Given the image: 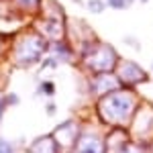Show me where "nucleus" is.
Listing matches in <instances>:
<instances>
[{
	"mask_svg": "<svg viewBox=\"0 0 153 153\" xmlns=\"http://www.w3.org/2000/svg\"><path fill=\"white\" fill-rule=\"evenodd\" d=\"M39 92L43 96H53L55 94V84L51 82V80H45V82L39 84Z\"/></svg>",
	"mask_w": 153,
	"mask_h": 153,
	"instance_id": "12",
	"label": "nucleus"
},
{
	"mask_svg": "<svg viewBox=\"0 0 153 153\" xmlns=\"http://www.w3.org/2000/svg\"><path fill=\"white\" fill-rule=\"evenodd\" d=\"M100 114L104 117V120L108 123H114V125H123L127 123L135 108V98L127 92H120V90H114L110 94H104L102 100H100Z\"/></svg>",
	"mask_w": 153,
	"mask_h": 153,
	"instance_id": "1",
	"label": "nucleus"
},
{
	"mask_svg": "<svg viewBox=\"0 0 153 153\" xmlns=\"http://www.w3.org/2000/svg\"><path fill=\"white\" fill-rule=\"evenodd\" d=\"M106 0H86V8L90 12H94V14H100V12L106 10Z\"/></svg>",
	"mask_w": 153,
	"mask_h": 153,
	"instance_id": "10",
	"label": "nucleus"
},
{
	"mask_svg": "<svg viewBox=\"0 0 153 153\" xmlns=\"http://www.w3.org/2000/svg\"><path fill=\"white\" fill-rule=\"evenodd\" d=\"M123 84L118 80L117 76H110V74H98L94 78V82H92V90H94V94L98 96H104V94H110V92H114L118 90Z\"/></svg>",
	"mask_w": 153,
	"mask_h": 153,
	"instance_id": "5",
	"label": "nucleus"
},
{
	"mask_svg": "<svg viewBox=\"0 0 153 153\" xmlns=\"http://www.w3.org/2000/svg\"><path fill=\"white\" fill-rule=\"evenodd\" d=\"M133 2L135 0H106V4L110 8H114V10H125V8H129Z\"/></svg>",
	"mask_w": 153,
	"mask_h": 153,
	"instance_id": "11",
	"label": "nucleus"
},
{
	"mask_svg": "<svg viewBox=\"0 0 153 153\" xmlns=\"http://www.w3.org/2000/svg\"><path fill=\"white\" fill-rule=\"evenodd\" d=\"M0 153H14V149H12V145H10V143L0 141Z\"/></svg>",
	"mask_w": 153,
	"mask_h": 153,
	"instance_id": "14",
	"label": "nucleus"
},
{
	"mask_svg": "<svg viewBox=\"0 0 153 153\" xmlns=\"http://www.w3.org/2000/svg\"><path fill=\"white\" fill-rule=\"evenodd\" d=\"M49 49V45L45 43V39L41 35H25L19 43H16V49H14V55H16V63L19 65H33V63H39L41 55Z\"/></svg>",
	"mask_w": 153,
	"mask_h": 153,
	"instance_id": "3",
	"label": "nucleus"
},
{
	"mask_svg": "<svg viewBox=\"0 0 153 153\" xmlns=\"http://www.w3.org/2000/svg\"><path fill=\"white\" fill-rule=\"evenodd\" d=\"M41 29H43V33L49 37V39H55V41H59V37H61V23L59 21H55L53 16H47L43 23H41Z\"/></svg>",
	"mask_w": 153,
	"mask_h": 153,
	"instance_id": "8",
	"label": "nucleus"
},
{
	"mask_svg": "<svg viewBox=\"0 0 153 153\" xmlns=\"http://www.w3.org/2000/svg\"><path fill=\"white\" fill-rule=\"evenodd\" d=\"M123 41H125V43H131L129 47H135L137 51H141V45H139V41H137V39H133V37H125Z\"/></svg>",
	"mask_w": 153,
	"mask_h": 153,
	"instance_id": "15",
	"label": "nucleus"
},
{
	"mask_svg": "<svg viewBox=\"0 0 153 153\" xmlns=\"http://www.w3.org/2000/svg\"><path fill=\"white\" fill-rule=\"evenodd\" d=\"M6 102H8V104H16V102H19V98H16L14 94H10L8 98H6V100H4V104H6Z\"/></svg>",
	"mask_w": 153,
	"mask_h": 153,
	"instance_id": "17",
	"label": "nucleus"
},
{
	"mask_svg": "<svg viewBox=\"0 0 153 153\" xmlns=\"http://www.w3.org/2000/svg\"><path fill=\"white\" fill-rule=\"evenodd\" d=\"M151 70H153V68H151Z\"/></svg>",
	"mask_w": 153,
	"mask_h": 153,
	"instance_id": "20",
	"label": "nucleus"
},
{
	"mask_svg": "<svg viewBox=\"0 0 153 153\" xmlns=\"http://www.w3.org/2000/svg\"><path fill=\"white\" fill-rule=\"evenodd\" d=\"M118 80L123 86H135V84H141V82H147V71L143 70L139 63L135 61H123L118 65Z\"/></svg>",
	"mask_w": 153,
	"mask_h": 153,
	"instance_id": "4",
	"label": "nucleus"
},
{
	"mask_svg": "<svg viewBox=\"0 0 153 153\" xmlns=\"http://www.w3.org/2000/svg\"><path fill=\"white\" fill-rule=\"evenodd\" d=\"M4 106H6V104H4V100H2V96H0V117H2V110H4Z\"/></svg>",
	"mask_w": 153,
	"mask_h": 153,
	"instance_id": "18",
	"label": "nucleus"
},
{
	"mask_svg": "<svg viewBox=\"0 0 153 153\" xmlns=\"http://www.w3.org/2000/svg\"><path fill=\"white\" fill-rule=\"evenodd\" d=\"M53 55H55L59 61H68V59H71L70 45H65V43H61V41H55V45H53Z\"/></svg>",
	"mask_w": 153,
	"mask_h": 153,
	"instance_id": "9",
	"label": "nucleus"
},
{
	"mask_svg": "<svg viewBox=\"0 0 153 153\" xmlns=\"http://www.w3.org/2000/svg\"><path fill=\"white\" fill-rule=\"evenodd\" d=\"M39 2L41 0H16V4L21 8H25V10H35L37 6H39Z\"/></svg>",
	"mask_w": 153,
	"mask_h": 153,
	"instance_id": "13",
	"label": "nucleus"
},
{
	"mask_svg": "<svg viewBox=\"0 0 153 153\" xmlns=\"http://www.w3.org/2000/svg\"><path fill=\"white\" fill-rule=\"evenodd\" d=\"M45 110H47V114L51 117V114H55V110H57V106L53 104V102H49V104L45 106Z\"/></svg>",
	"mask_w": 153,
	"mask_h": 153,
	"instance_id": "16",
	"label": "nucleus"
},
{
	"mask_svg": "<svg viewBox=\"0 0 153 153\" xmlns=\"http://www.w3.org/2000/svg\"><path fill=\"white\" fill-rule=\"evenodd\" d=\"M78 153H104V141L98 137V135H82L80 141H78Z\"/></svg>",
	"mask_w": 153,
	"mask_h": 153,
	"instance_id": "6",
	"label": "nucleus"
},
{
	"mask_svg": "<svg viewBox=\"0 0 153 153\" xmlns=\"http://www.w3.org/2000/svg\"><path fill=\"white\" fill-rule=\"evenodd\" d=\"M31 153H59V143L55 141L53 135H47V137H41L37 139L33 145H31Z\"/></svg>",
	"mask_w": 153,
	"mask_h": 153,
	"instance_id": "7",
	"label": "nucleus"
},
{
	"mask_svg": "<svg viewBox=\"0 0 153 153\" xmlns=\"http://www.w3.org/2000/svg\"><path fill=\"white\" fill-rule=\"evenodd\" d=\"M84 61L96 74H110L117 68L118 55L110 45H106V43H94L90 47H84Z\"/></svg>",
	"mask_w": 153,
	"mask_h": 153,
	"instance_id": "2",
	"label": "nucleus"
},
{
	"mask_svg": "<svg viewBox=\"0 0 153 153\" xmlns=\"http://www.w3.org/2000/svg\"><path fill=\"white\" fill-rule=\"evenodd\" d=\"M141 2H149V0H141Z\"/></svg>",
	"mask_w": 153,
	"mask_h": 153,
	"instance_id": "19",
	"label": "nucleus"
}]
</instances>
